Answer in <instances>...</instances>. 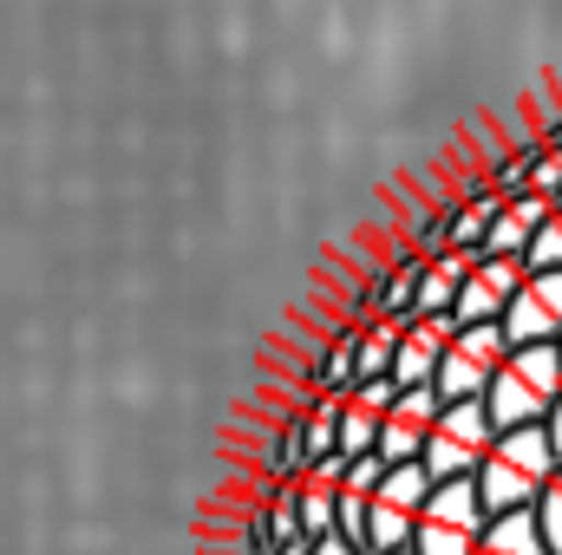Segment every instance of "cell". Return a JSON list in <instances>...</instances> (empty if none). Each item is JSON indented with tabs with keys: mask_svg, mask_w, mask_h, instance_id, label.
I'll use <instances>...</instances> for the list:
<instances>
[{
	"mask_svg": "<svg viewBox=\"0 0 562 555\" xmlns=\"http://www.w3.org/2000/svg\"><path fill=\"white\" fill-rule=\"evenodd\" d=\"M557 471H562V457H557V444H550V431L524 424V431H497V444H491V457H484V471L471 484H477V497H484L491 517H524V510L543 503V490H550Z\"/></svg>",
	"mask_w": 562,
	"mask_h": 555,
	"instance_id": "6da1fadb",
	"label": "cell"
},
{
	"mask_svg": "<svg viewBox=\"0 0 562 555\" xmlns=\"http://www.w3.org/2000/svg\"><path fill=\"white\" fill-rule=\"evenodd\" d=\"M562 399V347H510V360L497 366L484 406L497 431H524V424H550Z\"/></svg>",
	"mask_w": 562,
	"mask_h": 555,
	"instance_id": "7a4b0ae2",
	"label": "cell"
},
{
	"mask_svg": "<svg viewBox=\"0 0 562 555\" xmlns=\"http://www.w3.org/2000/svg\"><path fill=\"white\" fill-rule=\"evenodd\" d=\"M491 444H497L491 406H484V399H458V406H445V412H438L419 464L431 471V484H464V477H477V471H484Z\"/></svg>",
	"mask_w": 562,
	"mask_h": 555,
	"instance_id": "3957f363",
	"label": "cell"
},
{
	"mask_svg": "<svg viewBox=\"0 0 562 555\" xmlns=\"http://www.w3.org/2000/svg\"><path fill=\"white\" fill-rule=\"evenodd\" d=\"M431 471L425 464H393L386 471V484L373 490V503H367V555H400L413 550V530H419L425 503H431Z\"/></svg>",
	"mask_w": 562,
	"mask_h": 555,
	"instance_id": "277c9868",
	"label": "cell"
},
{
	"mask_svg": "<svg viewBox=\"0 0 562 555\" xmlns=\"http://www.w3.org/2000/svg\"><path fill=\"white\" fill-rule=\"evenodd\" d=\"M484 530H491V510L477 497V484H438L431 503H425L419 530H413V555H477L484 550Z\"/></svg>",
	"mask_w": 562,
	"mask_h": 555,
	"instance_id": "5b68a950",
	"label": "cell"
},
{
	"mask_svg": "<svg viewBox=\"0 0 562 555\" xmlns=\"http://www.w3.org/2000/svg\"><path fill=\"white\" fill-rule=\"evenodd\" d=\"M504 360H510V333H504V320L458 327V333H451V347H445V366H438V380H431V386H438V399H445V406H458V399H484Z\"/></svg>",
	"mask_w": 562,
	"mask_h": 555,
	"instance_id": "8992f818",
	"label": "cell"
},
{
	"mask_svg": "<svg viewBox=\"0 0 562 555\" xmlns=\"http://www.w3.org/2000/svg\"><path fill=\"white\" fill-rule=\"evenodd\" d=\"M524 281H530V262H517V256H477V262H471V275H464V294H458V307H451V320H458V327H484V320H504Z\"/></svg>",
	"mask_w": 562,
	"mask_h": 555,
	"instance_id": "52a82bcc",
	"label": "cell"
},
{
	"mask_svg": "<svg viewBox=\"0 0 562 555\" xmlns=\"http://www.w3.org/2000/svg\"><path fill=\"white\" fill-rule=\"evenodd\" d=\"M510 347H562V269H530L504 314Z\"/></svg>",
	"mask_w": 562,
	"mask_h": 555,
	"instance_id": "ba28073f",
	"label": "cell"
},
{
	"mask_svg": "<svg viewBox=\"0 0 562 555\" xmlns=\"http://www.w3.org/2000/svg\"><path fill=\"white\" fill-rule=\"evenodd\" d=\"M438 412H445L438 386H413V393H400L393 412L380 418V457H386V464H419Z\"/></svg>",
	"mask_w": 562,
	"mask_h": 555,
	"instance_id": "9c48e42d",
	"label": "cell"
},
{
	"mask_svg": "<svg viewBox=\"0 0 562 555\" xmlns=\"http://www.w3.org/2000/svg\"><path fill=\"white\" fill-rule=\"evenodd\" d=\"M451 333H458L451 314H419V320H406L400 353H393V386H400V393H413V386H431V380H438Z\"/></svg>",
	"mask_w": 562,
	"mask_h": 555,
	"instance_id": "30bf717a",
	"label": "cell"
},
{
	"mask_svg": "<svg viewBox=\"0 0 562 555\" xmlns=\"http://www.w3.org/2000/svg\"><path fill=\"white\" fill-rule=\"evenodd\" d=\"M550 196H537V190H524V196H510L504 209H497V223H491V236H484V256H530V242H537V229L550 223Z\"/></svg>",
	"mask_w": 562,
	"mask_h": 555,
	"instance_id": "8fae6325",
	"label": "cell"
},
{
	"mask_svg": "<svg viewBox=\"0 0 562 555\" xmlns=\"http://www.w3.org/2000/svg\"><path fill=\"white\" fill-rule=\"evenodd\" d=\"M471 249H445V256H431L419 275V294H413V320L419 314H451L458 307V294H464V275H471Z\"/></svg>",
	"mask_w": 562,
	"mask_h": 555,
	"instance_id": "7c38bea8",
	"label": "cell"
},
{
	"mask_svg": "<svg viewBox=\"0 0 562 555\" xmlns=\"http://www.w3.org/2000/svg\"><path fill=\"white\" fill-rule=\"evenodd\" d=\"M477 555H557L543 543V530H537V510H524V517H491V530H484V550Z\"/></svg>",
	"mask_w": 562,
	"mask_h": 555,
	"instance_id": "4fadbf2b",
	"label": "cell"
},
{
	"mask_svg": "<svg viewBox=\"0 0 562 555\" xmlns=\"http://www.w3.org/2000/svg\"><path fill=\"white\" fill-rule=\"evenodd\" d=\"M524 262H530V269H562V203L550 209V223L537 229V242H530Z\"/></svg>",
	"mask_w": 562,
	"mask_h": 555,
	"instance_id": "5bb4252c",
	"label": "cell"
},
{
	"mask_svg": "<svg viewBox=\"0 0 562 555\" xmlns=\"http://www.w3.org/2000/svg\"><path fill=\"white\" fill-rule=\"evenodd\" d=\"M537 530H543V543L562 555V471L550 477V490H543V503H537Z\"/></svg>",
	"mask_w": 562,
	"mask_h": 555,
	"instance_id": "9a60e30c",
	"label": "cell"
},
{
	"mask_svg": "<svg viewBox=\"0 0 562 555\" xmlns=\"http://www.w3.org/2000/svg\"><path fill=\"white\" fill-rule=\"evenodd\" d=\"M307 555H367V550H353L347 536H321V543H314V550H307Z\"/></svg>",
	"mask_w": 562,
	"mask_h": 555,
	"instance_id": "2e32d148",
	"label": "cell"
},
{
	"mask_svg": "<svg viewBox=\"0 0 562 555\" xmlns=\"http://www.w3.org/2000/svg\"><path fill=\"white\" fill-rule=\"evenodd\" d=\"M543 431H550V444H557V457H562V399H557V412H550V424H543Z\"/></svg>",
	"mask_w": 562,
	"mask_h": 555,
	"instance_id": "e0dca14e",
	"label": "cell"
},
{
	"mask_svg": "<svg viewBox=\"0 0 562 555\" xmlns=\"http://www.w3.org/2000/svg\"><path fill=\"white\" fill-rule=\"evenodd\" d=\"M400 555H413V550H400Z\"/></svg>",
	"mask_w": 562,
	"mask_h": 555,
	"instance_id": "ac0fdd59",
	"label": "cell"
}]
</instances>
